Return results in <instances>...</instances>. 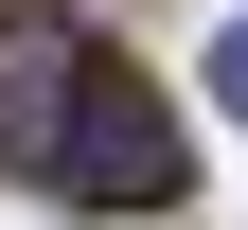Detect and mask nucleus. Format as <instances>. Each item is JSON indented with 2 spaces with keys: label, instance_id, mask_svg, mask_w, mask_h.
Wrapping results in <instances>:
<instances>
[{
  "label": "nucleus",
  "instance_id": "nucleus-1",
  "mask_svg": "<svg viewBox=\"0 0 248 230\" xmlns=\"http://www.w3.org/2000/svg\"><path fill=\"white\" fill-rule=\"evenodd\" d=\"M36 177H53V195H89V213H160V195H177V107L124 71V53H71Z\"/></svg>",
  "mask_w": 248,
  "mask_h": 230
},
{
  "label": "nucleus",
  "instance_id": "nucleus-2",
  "mask_svg": "<svg viewBox=\"0 0 248 230\" xmlns=\"http://www.w3.org/2000/svg\"><path fill=\"white\" fill-rule=\"evenodd\" d=\"M71 53H89L71 18H0V159H36V142H53V89H71Z\"/></svg>",
  "mask_w": 248,
  "mask_h": 230
},
{
  "label": "nucleus",
  "instance_id": "nucleus-3",
  "mask_svg": "<svg viewBox=\"0 0 248 230\" xmlns=\"http://www.w3.org/2000/svg\"><path fill=\"white\" fill-rule=\"evenodd\" d=\"M213 107H248V18H231V36H213Z\"/></svg>",
  "mask_w": 248,
  "mask_h": 230
}]
</instances>
